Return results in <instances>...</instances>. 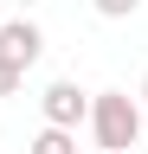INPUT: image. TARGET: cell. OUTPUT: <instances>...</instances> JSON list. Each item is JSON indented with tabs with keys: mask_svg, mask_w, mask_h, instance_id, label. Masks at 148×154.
Instances as JSON below:
<instances>
[{
	"mask_svg": "<svg viewBox=\"0 0 148 154\" xmlns=\"http://www.w3.org/2000/svg\"><path fill=\"white\" fill-rule=\"evenodd\" d=\"M84 122H90V135H97L103 154H116V148H135V141H142L148 109H142V96H129V90H97Z\"/></svg>",
	"mask_w": 148,
	"mask_h": 154,
	"instance_id": "cell-1",
	"label": "cell"
},
{
	"mask_svg": "<svg viewBox=\"0 0 148 154\" xmlns=\"http://www.w3.org/2000/svg\"><path fill=\"white\" fill-rule=\"evenodd\" d=\"M39 109H45V122L77 128L84 116H90V90H77V77H52V84L39 90Z\"/></svg>",
	"mask_w": 148,
	"mask_h": 154,
	"instance_id": "cell-2",
	"label": "cell"
},
{
	"mask_svg": "<svg viewBox=\"0 0 148 154\" xmlns=\"http://www.w3.org/2000/svg\"><path fill=\"white\" fill-rule=\"evenodd\" d=\"M0 58H13V64H39L45 58V32L32 26V19H7V26H0Z\"/></svg>",
	"mask_w": 148,
	"mask_h": 154,
	"instance_id": "cell-3",
	"label": "cell"
},
{
	"mask_svg": "<svg viewBox=\"0 0 148 154\" xmlns=\"http://www.w3.org/2000/svg\"><path fill=\"white\" fill-rule=\"evenodd\" d=\"M26 154H77V128H58V122H45L39 135H32V148Z\"/></svg>",
	"mask_w": 148,
	"mask_h": 154,
	"instance_id": "cell-4",
	"label": "cell"
},
{
	"mask_svg": "<svg viewBox=\"0 0 148 154\" xmlns=\"http://www.w3.org/2000/svg\"><path fill=\"white\" fill-rule=\"evenodd\" d=\"M26 84V64H13V58H0V96H13Z\"/></svg>",
	"mask_w": 148,
	"mask_h": 154,
	"instance_id": "cell-5",
	"label": "cell"
},
{
	"mask_svg": "<svg viewBox=\"0 0 148 154\" xmlns=\"http://www.w3.org/2000/svg\"><path fill=\"white\" fill-rule=\"evenodd\" d=\"M90 7H97L103 19H129V13H135V7H142V0H90Z\"/></svg>",
	"mask_w": 148,
	"mask_h": 154,
	"instance_id": "cell-6",
	"label": "cell"
},
{
	"mask_svg": "<svg viewBox=\"0 0 148 154\" xmlns=\"http://www.w3.org/2000/svg\"><path fill=\"white\" fill-rule=\"evenodd\" d=\"M135 96H142V109H148V71H142V90H135Z\"/></svg>",
	"mask_w": 148,
	"mask_h": 154,
	"instance_id": "cell-7",
	"label": "cell"
},
{
	"mask_svg": "<svg viewBox=\"0 0 148 154\" xmlns=\"http://www.w3.org/2000/svg\"><path fill=\"white\" fill-rule=\"evenodd\" d=\"M7 7H32V0H7Z\"/></svg>",
	"mask_w": 148,
	"mask_h": 154,
	"instance_id": "cell-8",
	"label": "cell"
},
{
	"mask_svg": "<svg viewBox=\"0 0 148 154\" xmlns=\"http://www.w3.org/2000/svg\"><path fill=\"white\" fill-rule=\"evenodd\" d=\"M116 154H135V148H116Z\"/></svg>",
	"mask_w": 148,
	"mask_h": 154,
	"instance_id": "cell-9",
	"label": "cell"
}]
</instances>
